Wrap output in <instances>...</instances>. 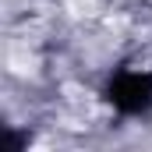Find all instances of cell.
<instances>
[{
	"instance_id": "obj_1",
	"label": "cell",
	"mask_w": 152,
	"mask_h": 152,
	"mask_svg": "<svg viewBox=\"0 0 152 152\" xmlns=\"http://www.w3.org/2000/svg\"><path fill=\"white\" fill-rule=\"evenodd\" d=\"M113 103L127 113H138L152 103V75H138V71H124L113 81Z\"/></svg>"
}]
</instances>
